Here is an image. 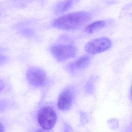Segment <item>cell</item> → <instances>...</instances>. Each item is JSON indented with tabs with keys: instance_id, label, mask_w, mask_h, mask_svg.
Returning a JSON list of instances; mask_svg holds the SVG:
<instances>
[{
	"instance_id": "6da1fadb",
	"label": "cell",
	"mask_w": 132,
	"mask_h": 132,
	"mask_svg": "<svg viewBox=\"0 0 132 132\" xmlns=\"http://www.w3.org/2000/svg\"><path fill=\"white\" fill-rule=\"evenodd\" d=\"M91 19V15L87 12H76L56 19L53 22V26L55 28L62 30H75L86 25Z\"/></svg>"
},
{
	"instance_id": "7a4b0ae2",
	"label": "cell",
	"mask_w": 132,
	"mask_h": 132,
	"mask_svg": "<svg viewBox=\"0 0 132 132\" xmlns=\"http://www.w3.org/2000/svg\"><path fill=\"white\" fill-rule=\"evenodd\" d=\"M38 120L39 124L43 129L49 130L55 126L57 120V115L52 107L45 106L39 110Z\"/></svg>"
},
{
	"instance_id": "3957f363",
	"label": "cell",
	"mask_w": 132,
	"mask_h": 132,
	"mask_svg": "<svg viewBox=\"0 0 132 132\" xmlns=\"http://www.w3.org/2000/svg\"><path fill=\"white\" fill-rule=\"evenodd\" d=\"M51 52L57 61L62 62L75 57L76 47L71 44H58L51 48Z\"/></svg>"
},
{
	"instance_id": "277c9868",
	"label": "cell",
	"mask_w": 132,
	"mask_h": 132,
	"mask_svg": "<svg viewBox=\"0 0 132 132\" xmlns=\"http://www.w3.org/2000/svg\"><path fill=\"white\" fill-rule=\"evenodd\" d=\"M112 45V42L109 38L102 37L88 42L85 46V50L89 54H98L109 49Z\"/></svg>"
},
{
	"instance_id": "5b68a950",
	"label": "cell",
	"mask_w": 132,
	"mask_h": 132,
	"mask_svg": "<svg viewBox=\"0 0 132 132\" xmlns=\"http://www.w3.org/2000/svg\"><path fill=\"white\" fill-rule=\"evenodd\" d=\"M27 78L31 84L37 87L45 85L47 81V77L45 71L37 67H32L28 70Z\"/></svg>"
},
{
	"instance_id": "8992f818",
	"label": "cell",
	"mask_w": 132,
	"mask_h": 132,
	"mask_svg": "<svg viewBox=\"0 0 132 132\" xmlns=\"http://www.w3.org/2000/svg\"><path fill=\"white\" fill-rule=\"evenodd\" d=\"M73 100V95L70 89H67L62 92L59 97L58 107L60 110L65 111L71 107Z\"/></svg>"
},
{
	"instance_id": "52a82bcc",
	"label": "cell",
	"mask_w": 132,
	"mask_h": 132,
	"mask_svg": "<svg viewBox=\"0 0 132 132\" xmlns=\"http://www.w3.org/2000/svg\"><path fill=\"white\" fill-rule=\"evenodd\" d=\"M90 58L88 56L81 57L75 61L70 64L67 68L71 71L81 70L85 69L88 66L90 63Z\"/></svg>"
},
{
	"instance_id": "ba28073f",
	"label": "cell",
	"mask_w": 132,
	"mask_h": 132,
	"mask_svg": "<svg viewBox=\"0 0 132 132\" xmlns=\"http://www.w3.org/2000/svg\"><path fill=\"white\" fill-rule=\"evenodd\" d=\"M105 25L104 21H96L86 26L84 28V31L88 34H92L101 29Z\"/></svg>"
},
{
	"instance_id": "9c48e42d",
	"label": "cell",
	"mask_w": 132,
	"mask_h": 132,
	"mask_svg": "<svg viewBox=\"0 0 132 132\" xmlns=\"http://www.w3.org/2000/svg\"><path fill=\"white\" fill-rule=\"evenodd\" d=\"M72 0H65L60 3L57 7L56 11L58 13L62 14L68 11L72 6Z\"/></svg>"
},
{
	"instance_id": "30bf717a",
	"label": "cell",
	"mask_w": 132,
	"mask_h": 132,
	"mask_svg": "<svg viewBox=\"0 0 132 132\" xmlns=\"http://www.w3.org/2000/svg\"><path fill=\"white\" fill-rule=\"evenodd\" d=\"M8 61V58L5 56H0V66L4 65Z\"/></svg>"
},
{
	"instance_id": "8fae6325",
	"label": "cell",
	"mask_w": 132,
	"mask_h": 132,
	"mask_svg": "<svg viewBox=\"0 0 132 132\" xmlns=\"http://www.w3.org/2000/svg\"><path fill=\"white\" fill-rule=\"evenodd\" d=\"M5 87V83L4 81L0 80V92L3 90Z\"/></svg>"
},
{
	"instance_id": "7c38bea8",
	"label": "cell",
	"mask_w": 132,
	"mask_h": 132,
	"mask_svg": "<svg viewBox=\"0 0 132 132\" xmlns=\"http://www.w3.org/2000/svg\"><path fill=\"white\" fill-rule=\"evenodd\" d=\"M5 128L4 126L0 122V132L4 131Z\"/></svg>"
},
{
	"instance_id": "4fadbf2b",
	"label": "cell",
	"mask_w": 132,
	"mask_h": 132,
	"mask_svg": "<svg viewBox=\"0 0 132 132\" xmlns=\"http://www.w3.org/2000/svg\"><path fill=\"white\" fill-rule=\"evenodd\" d=\"M131 95L132 96V86L131 87Z\"/></svg>"
}]
</instances>
